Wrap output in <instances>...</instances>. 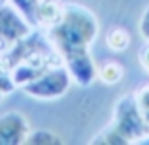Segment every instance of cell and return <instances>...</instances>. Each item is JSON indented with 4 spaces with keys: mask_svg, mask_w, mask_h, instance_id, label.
I'll return each mask as SVG.
<instances>
[{
    "mask_svg": "<svg viewBox=\"0 0 149 145\" xmlns=\"http://www.w3.org/2000/svg\"><path fill=\"white\" fill-rule=\"evenodd\" d=\"M25 143H62V138L47 130H30Z\"/></svg>",
    "mask_w": 149,
    "mask_h": 145,
    "instance_id": "obj_8",
    "label": "cell"
},
{
    "mask_svg": "<svg viewBox=\"0 0 149 145\" xmlns=\"http://www.w3.org/2000/svg\"><path fill=\"white\" fill-rule=\"evenodd\" d=\"M68 85H70V74L62 66H55L53 70L40 74L36 79L26 83L23 91L40 98V100H53V98L64 94Z\"/></svg>",
    "mask_w": 149,
    "mask_h": 145,
    "instance_id": "obj_2",
    "label": "cell"
},
{
    "mask_svg": "<svg viewBox=\"0 0 149 145\" xmlns=\"http://www.w3.org/2000/svg\"><path fill=\"white\" fill-rule=\"evenodd\" d=\"M134 100H136V105H138V111L142 115L143 123L149 128V85H143L134 92Z\"/></svg>",
    "mask_w": 149,
    "mask_h": 145,
    "instance_id": "obj_7",
    "label": "cell"
},
{
    "mask_svg": "<svg viewBox=\"0 0 149 145\" xmlns=\"http://www.w3.org/2000/svg\"><path fill=\"white\" fill-rule=\"evenodd\" d=\"M140 62L146 66V70L149 72V44L142 49V53H140Z\"/></svg>",
    "mask_w": 149,
    "mask_h": 145,
    "instance_id": "obj_10",
    "label": "cell"
},
{
    "mask_svg": "<svg viewBox=\"0 0 149 145\" xmlns=\"http://www.w3.org/2000/svg\"><path fill=\"white\" fill-rule=\"evenodd\" d=\"M140 32H142V36L149 40V6L146 8V11H143L142 15V21H140Z\"/></svg>",
    "mask_w": 149,
    "mask_h": 145,
    "instance_id": "obj_9",
    "label": "cell"
},
{
    "mask_svg": "<svg viewBox=\"0 0 149 145\" xmlns=\"http://www.w3.org/2000/svg\"><path fill=\"white\" fill-rule=\"evenodd\" d=\"M106 44H108V47L111 51H123V49L128 47V44H130V36H128V32L125 28L115 26V28L109 30L108 38H106Z\"/></svg>",
    "mask_w": 149,
    "mask_h": 145,
    "instance_id": "obj_5",
    "label": "cell"
},
{
    "mask_svg": "<svg viewBox=\"0 0 149 145\" xmlns=\"http://www.w3.org/2000/svg\"><path fill=\"white\" fill-rule=\"evenodd\" d=\"M123 74H125L123 66H121L119 62H111V60L104 62L98 70V76L102 77V81H104L106 85H115L117 81L123 77Z\"/></svg>",
    "mask_w": 149,
    "mask_h": 145,
    "instance_id": "obj_6",
    "label": "cell"
},
{
    "mask_svg": "<svg viewBox=\"0 0 149 145\" xmlns=\"http://www.w3.org/2000/svg\"><path fill=\"white\" fill-rule=\"evenodd\" d=\"M96 30V17L77 4L61 6L51 28L53 42L57 44L61 55H64L70 74L79 81L81 87H87L96 76L95 62L87 51L89 44L95 42Z\"/></svg>",
    "mask_w": 149,
    "mask_h": 145,
    "instance_id": "obj_1",
    "label": "cell"
},
{
    "mask_svg": "<svg viewBox=\"0 0 149 145\" xmlns=\"http://www.w3.org/2000/svg\"><path fill=\"white\" fill-rule=\"evenodd\" d=\"M30 126L23 115L8 111L0 115V143H25Z\"/></svg>",
    "mask_w": 149,
    "mask_h": 145,
    "instance_id": "obj_3",
    "label": "cell"
},
{
    "mask_svg": "<svg viewBox=\"0 0 149 145\" xmlns=\"http://www.w3.org/2000/svg\"><path fill=\"white\" fill-rule=\"evenodd\" d=\"M30 32V28L19 19L11 8L0 6V42H13V40H23Z\"/></svg>",
    "mask_w": 149,
    "mask_h": 145,
    "instance_id": "obj_4",
    "label": "cell"
}]
</instances>
